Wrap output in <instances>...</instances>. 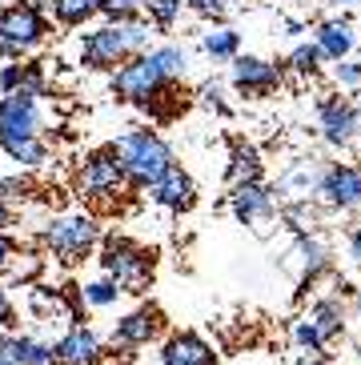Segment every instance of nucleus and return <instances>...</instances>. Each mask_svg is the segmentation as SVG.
Masks as SVG:
<instances>
[{
  "label": "nucleus",
  "mask_w": 361,
  "mask_h": 365,
  "mask_svg": "<svg viewBox=\"0 0 361 365\" xmlns=\"http://www.w3.org/2000/svg\"><path fill=\"white\" fill-rule=\"evenodd\" d=\"M0 325L12 329V301H9V289H4V285H0Z\"/></svg>",
  "instance_id": "4c0bfd02"
},
{
  "label": "nucleus",
  "mask_w": 361,
  "mask_h": 365,
  "mask_svg": "<svg viewBox=\"0 0 361 365\" xmlns=\"http://www.w3.org/2000/svg\"><path fill=\"white\" fill-rule=\"evenodd\" d=\"M357 41H361V29L350 16H325V21H317V29H313V44H317L321 56L333 61V65H337V61H350Z\"/></svg>",
  "instance_id": "a211bd4d"
},
{
  "label": "nucleus",
  "mask_w": 361,
  "mask_h": 365,
  "mask_svg": "<svg viewBox=\"0 0 361 365\" xmlns=\"http://www.w3.org/2000/svg\"><path fill=\"white\" fill-rule=\"evenodd\" d=\"M76 181H81V193L88 197V201H105L113 205L121 197V189H125V169H121V157L113 145H105V149H93L81 161V173H76Z\"/></svg>",
  "instance_id": "0eeeda50"
},
{
  "label": "nucleus",
  "mask_w": 361,
  "mask_h": 365,
  "mask_svg": "<svg viewBox=\"0 0 361 365\" xmlns=\"http://www.w3.org/2000/svg\"><path fill=\"white\" fill-rule=\"evenodd\" d=\"M321 177H325V161L298 157V161H289L285 169L277 173V185H269V189H273L277 201H285V205H309L321 189Z\"/></svg>",
  "instance_id": "ddd939ff"
},
{
  "label": "nucleus",
  "mask_w": 361,
  "mask_h": 365,
  "mask_svg": "<svg viewBox=\"0 0 361 365\" xmlns=\"http://www.w3.org/2000/svg\"><path fill=\"white\" fill-rule=\"evenodd\" d=\"M0 153L16 161L21 169H41L49 161V140L44 137H24V140H9V145H0Z\"/></svg>",
  "instance_id": "393cba45"
},
{
  "label": "nucleus",
  "mask_w": 361,
  "mask_h": 365,
  "mask_svg": "<svg viewBox=\"0 0 361 365\" xmlns=\"http://www.w3.org/2000/svg\"><path fill=\"white\" fill-rule=\"evenodd\" d=\"M101 16H105V21H128V16H145V0H101Z\"/></svg>",
  "instance_id": "7c9ffc66"
},
{
  "label": "nucleus",
  "mask_w": 361,
  "mask_h": 365,
  "mask_svg": "<svg viewBox=\"0 0 361 365\" xmlns=\"http://www.w3.org/2000/svg\"><path fill=\"white\" fill-rule=\"evenodd\" d=\"M201 56L205 61H213V65H233L237 56H241V33L237 29H229V24H217V29H209V33H201Z\"/></svg>",
  "instance_id": "4be33fe9"
},
{
  "label": "nucleus",
  "mask_w": 361,
  "mask_h": 365,
  "mask_svg": "<svg viewBox=\"0 0 361 365\" xmlns=\"http://www.w3.org/2000/svg\"><path fill=\"white\" fill-rule=\"evenodd\" d=\"M197 97H201L205 108L221 113V117H229V113H233V108H229V101H225V85H221V81H209V85H201V93H197Z\"/></svg>",
  "instance_id": "2f4dec72"
},
{
  "label": "nucleus",
  "mask_w": 361,
  "mask_h": 365,
  "mask_svg": "<svg viewBox=\"0 0 361 365\" xmlns=\"http://www.w3.org/2000/svg\"><path fill=\"white\" fill-rule=\"evenodd\" d=\"M121 297H125V289H121L113 277H93V281H85V285H81V301H85V305H93V309H113Z\"/></svg>",
  "instance_id": "bb28decb"
},
{
  "label": "nucleus",
  "mask_w": 361,
  "mask_h": 365,
  "mask_svg": "<svg viewBox=\"0 0 361 365\" xmlns=\"http://www.w3.org/2000/svg\"><path fill=\"white\" fill-rule=\"evenodd\" d=\"M261 177H265V161H261L257 145L233 140V145H229V161H225V181L229 185H249V181H261Z\"/></svg>",
  "instance_id": "412c9836"
},
{
  "label": "nucleus",
  "mask_w": 361,
  "mask_h": 365,
  "mask_svg": "<svg viewBox=\"0 0 361 365\" xmlns=\"http://www.w3.org/2000/svg\"><path fill=\"white\" fill-rule=\"evenodd\" d=\"M101 241V225L93 213H61L41 225V245L61 261H85Z\"/></svg>",
  "instance_id": "423d86ee"
},
{
  "label": "nucleus",
  "mask_w": 361,
  "mask_h": 365,
  "mask_svg": "<svg viewBox=\"0 0 361 365\" xmlns=\"http://www.w3.org/2000/svg\"><path fill=\"white\" fill-rule=\"evenodd\" d=\"M149 193L153 205H161V209H169V213H189L193 201H197V185H193V177L180 165H173V169H165L157 177V181L145 189Z\"/></svg>",
  "instance_id": "dca6fc26"
},
{
  "label": "nucleus",
  "mask_w": 361,
  "mask_h": 365,
  "mask_svg": "<svg viewBox=\"0 0 361 365\" xmlns=\"http://www.w3.org/2000/svg\"><path fill=\"white\" fill-rule=\"evenodd\" d=\"M350 261L361 269V221L353 225V233H350Z\"/></svg>",
  "instance_id": "58836bf2"
},
{
  "label": "nucleus",
  "mask_w": 361,
  "mask_h": 365,
  "mask_svg": "<svg viewBox=\"0 0 361 365\" xmlns=\"http://www.w3.org/2000/svg\"><path fill=\"white\" fill-rule=\"evenodd\" d=\"M305 317L317 325V333L325 337V341H337L341 333H345V322H350V313H345V301L341 297H317L313 305H309Z\"/></svg>",
  "instance_id": "5701e85b"
},
{
  "label": "nucleus",
  "mask_w": 361,
  "mask_h": 365,
  "mask_svg": "<svg viewBox=\"0 0 361 365\" xmlns=\"http://www.w3.org/2000/svg\"><path fill=\"white\" fill-rule=\"evenodd\" d=\"M157 365H217V349H213V341H205L201 333L180 329L161 341Z\"/></svg>",
  "instance_id": "f3484780"
},
{
  "label": "nucleus",
  "mask_w": 361,
  "mask_h": 365,
  "mask_svg": "<svg viewBox=\"0 0 361 365\" xmlns=\"http://www.w3.org/2000/svg\"><path fill=\"white\" fill-rule=\"evenodd\" d=\"M357 145H361V105H357Z\"/></svg>",
  "instance_id": "a18cd8bd"
},
{
  "label": "nucleus",
  "mask_w": 361,
  "mask_h": 365,
  "mask_svg": "<svg viewBox=\"0 0 361 365\" xmlns=\"http://www.w3.org/2000/svg\"><path fill=\"white\" fill-rule=\"evenodd\" d=\"M325 4H333V9H357L361 0H325Z\"/></svg>",
  "instance_id": "37998d69"
},
{
  "label": "nucleus",
  "mask_w": 361,
  "mask_h": 365,
  "mask_svg": "<svg viewBox=\"0 0 361 365\" xmlns=\"http://www.w3.org/2000/svg\"><path fill=\"white\" fill-rule=\"evenodd\" d=\"M298 365H333V361H330V357H325V354H305V357H301Z\"/></svg>",
  "instance_id": "ea45409f"
},
{
  "label": "nucleus",
  "mask_w": 361,
  "mask_h": 365,
  "mask_svg": "<svg viewBox=\"0 0 361 365\" xmlns=\"http://www.w3.org/2000/svg\"><path fill=\"white\" fill-rule=\"evenodd\" d=\"M317 129L330 149L357 145V105L337 97V93H321L317 97Z\"/></svg>",
  "instance_id": "9b49d317"
},
{
  "label": "nucleus",
  "mask_w": 361,
  "mask_h": 365,
  "mask_svg": "<svg viewBox=\"0 0 361 365\" xmlns=\"http://www.w3.org/2000/svg\"><path fill=\"white\" fill-rule=\"evenodd\" d=\"M24 93H32V97H49V68H44V61H24V81H21Z\"/></svg>",
  "instance_id": "c756f323"
},
{
  "label": "nucleus",
  "mask_w": 361,
  "mask_h": 365,
  "mask_svg": "<svg viewBox=\"0 0 361 365\" xmlns=\"http://www.w3.org/2000/svg\"><path fill=\"white\" fill-rule=\"evenodd\" d=\"M21 81H24V61H4L0 65V97L4 93H16Z\"/></svg>",
  "instance_id": "72a5a7b5"
},
{
  "label": "nucleus",
  "mask_w": 361,
  "mask_h": 365,
  "mask_svg": "<svg viewBox=\"0 0 361 365\" xmlns=\"http://www.w3.org/2000/svg\"><path fill=\"white\" fill-rule=\"evenodd\" d=\"M353 309H357V317H361V289L353 293Z\"/></svg>",
  "instance_id": "c03bdc74"
},
{
  "label": "nucleus",
  "mask_w": 361,
  "mask_h": 365,
  "mask_svg": "<svg viewBox=\"0 0 361 365\" xmlns=\"http://www.w3.org/2000/svg\"><path fill=\"white\" fill-rule=\"evenodd\" d=\"M317 197L330 213H357L361 209V165H353V161L325 165Z\"/></svg>",
  "instance_id": "f8f14e48"
},
{
  "label": "nucleus",
  "mask_w": 361,
  "mask_h": 365,
  "mask_svg": "<svg viewBox=\"0 0 361 365\" xmlns=\"http://www.w3.org/2000/svg\"><path fill=\"white\" fill-rule=\"evenodd\" d=\"M12 257H16V241H12L9 229H4V233H0V273L12 265Z\"/></svg>",
  "instance_id": "e433bc0d"
},
{
  "label": "nucleus",
  "mask_w": 361,
  "mask_h": 365,
  "mask_svg": "<svg viewBox=\"0 0 361 365\" xmlns=\"http://www.w3.org/2000/svg\"><path fill=\"white\" fill-rule=\"evenodd\" d=\"M0 361L9 365H56L53 345L32 337V333H16V329H4L0 333Z\"/></svg>",
  "instance_id": "aec40b11"
},
{
  "label": "nucleus",
  "mask_w": 361,
  "mask_h": 365,
  "mask_svg": "<svg viewBox=\"0 0 361 365\" xmlns=\"http://www.w3.org/2000/svg\"><path fill=\"white\" fill-rule=\"evenodd\" d=\"M185 12L205 16V21H221L225 12H229V0H185Z\"/></svg>",
  "instance_id": "473e14b6"
},
{
  "label": "nucleus",
  "mask_w": 361,
  "mask_h": 365,
  "mask_svg": "<svg viewBox=\"0 0 361 365\" xmlns=\"http://www.w3.org/2000/svg\"><path fill=\"white\" fill-rule=\"evenodd\" d=\"M44 125H49V113H44L41 97H32L24 88L0 97V145L24 137H44Z\"/></svg>",
  "instance_id": "6e6552de"
},
{
  "label": "nucleus",
  "mask_w": 361,
  "mask_h": 365,
  "mask_svg": "<svg viewBox=\"0 0 361 365\" xmlns=\"http://www.w3.org/2000/svg\"><path fill=\"white\" fill-rule=\"evenodd\" d=\"M49 16L61 29H85L101 16V0H49Z\"/></svg>",
  "instance_id": "b1692460"
},
{
  "label": "nucleus",
  "mask_w": 361,
  "mask_h": 365,
  "mask_svg": "<svg viewBox=\"0 0 361 365\" xmlns=\"http://www.w3.org/2000/svg\"><path fill=\"white\" fill-rule=\"evenodd\" d=\"M281 24H285V36H298V33H305V24H301V21H281Z\"/></svg>",
  "instance_id": "79ce46f5"
},
{
  "label": "nucleus",
  "mask_w": 361,
  "mask_h": 365,
  "mask_svg": "<svg viewBox=\"0 0 361 365\" xmlns=\"http://www.w3.org/2000/svg\"><path fill=\"white\" fill-rule=\"evenodd\" d=\"M285 265L293 269L298 285L305 289V285H313L321 273H330V245H325L321 237H313V233H298V241H293V249H289Z\"/></svg>",
  "instance_id": "2eb2a0df"
},
{
  "label": "nucleus",
  "mask_w": 361,
  "mask_h": 365,
  "mask_svg": "<svg viewBox=\"0 0 361 365\" xmlns=\"http://www.w3.org/2000/svg\"><path fill=\"white\" fill-rule=\"evenodd\" d=\"M333 81H337L341 88H361V61H337V68H333Z\"/></svg>",
  "instance_id": "f704fd0d"
},
{
  "label": "nucleus",
  "mask_w": 361,
  "mask_h": 365,
  "mask_svg": "<svg viewBox=\"0 0 361 365\" xmlns=\"http://www.w3.org/2000/svg\"><path fill=\"white\" fill-rule=\"evenodd\" d=\"M285 65V73H293V76H317L321 73V65H325V56H321V48L313 41H301V44H293V53L281 61Z\"/></svg>",
  "instance_id": "a878e982"
},
{
  "label": "nucleus",
  "mask_w": 361,
  "mask_h": 365,
  "mask_svg": "<svg viewBox=\"0 0 361 365\" xmlns=\"http://www.w3.org/2000/svg\"><path fill=\"white\" fill-rule=\"evenodd\" d=\"M24 193H29V177H4V181H0V201L4 205L24 197Z\"/></svg>",
  "instance_id": "c9c22d12"
},
{
  "label": "nucleus",
  "mask_w": 361,
  "mask_h": 365,
  "mask_svg": "<svg viewBox=\"0 0 361 365\" xmlns=\"http://www.w3.org/2000/svg\"><path fill=\"white\" fill-rule=\"evenodd\" d=\"M145 16L157 33H173L185 16V0H145Z\"/></svg>",
  "instance_id": "cd10ccee"
},
{
  "label": "nucleus",
  "mask_w": 361,
  "mask_h": 365,
  "mask_svg": "<svg viewBox=\"0 0 361 365\" xmlns=\"http://www.w3.org/2000/svg\"><path fill=\"white\" fill-rule=\"evenodd\" d=\"M53 33L49 0H9L0 4V65L24 61L41 48Z\"/></svg>",
  "instance_id": "7ed1b4c3"
},
{
  "label": "nucleus",
  "mask_w": 361,
  "mask_h": 365,
  "mask_svg": "<svg viewBox=\"0 0 361 365\" xmlns=\"http://www.w3.org/2000/svg\"><path fill=\"white\" fill-rule=\"evenodd\" d=\"M161 329H165V317H161L157 305H141V309L125 313L113 333H108V341L117 345V349H145L149 341H157Z\"/></svg>",
  "instance_id": "4468645a"
},
{
  "label": "nucleus",
  "mask_w": 361,
  "mask_h": 365,
  "mask_svg": "<svg viewBox=\"0 0 361 365\" xmlns=\"http://www.w3.org/2000/svg\"><path fill=\"white\" fill-rule=\"evenodd\" d=\"M96 261L105 269V277H113L125 293L145 289L153 281V273H157V253L145 249L141 241H133V237H108Z\"/></svg>",
  "instance_id": "39448f33"
},
{
  "label": "nucleus",
  "mask_w": 361,
  "mask_h": 365,
  "mask_svg": "<svg viewBox=\"0 0 361 365\" xmlns=\"http://www.w3.org/2000/svg\"><path fill=\"white\" fill-rule=\"evenodd\" d=\"M293 345H298L301 354H325V337H321L317 333V325L309 322V317H298V322H293Z\"/></svg>",
  "instance_id": "c85d7f7f"
},
{
  "label": "nucleus",
  "mask_w": 361,
  "mask_h": 365,
  "mask_svg": "<svg viewBox=\"0 0 361 365\" xmlns=\"http://www.w3.org/2000/svg\"><path fill=\"white\" fill-rule=\"evenodd\" d=\"M0 365H9V361H0Z\"/></svg>",
  "instance_id": "49530a36"
},
{
  "label": "nucleus",
  "mask_w": 361,
  "mask_h": 365,
  "mask_svg": "<svg viewBox=\"0 0 361 365\" xmlns=\"http://www.w3.org/2000/svg\"><path fill=\"white\" fill-rule=\"evenodd\" d=\"M229 213L241 221V225L257 229V233H269L277 217H281V201L273 197L265 181H249V185H233L229 193Z\"/></svg>",
  "instance_id": "9d476101"
},
{
  "label": "nucleus",
  "mask_w": 361,
  "mask_h": 365,
  "mask_svg": "<svg viewBox=\"0 0 361 365\" xmlns=\"http://www.w3.org/2000/svg\"><path fill=\"white\" fill-rule=\"evenodd\" d=\"M157 29L149 24V16H128V21H105L93 33H85L81 41V65L93 73H113L125 61L149 53Z\"/></svg>",
  "instance_id": "f03ea898"
},
{
  "label": "nucleus",
  "mask_w": 361,
  "mask_h": 365,
  "mask_svg": "<svg viewBox=\"0 0 361 365\" xmlns=\"http://www.w3.org/2000/svg\"><path fill=\"white\" fill-rule=\"evenodd\" d=\"M189 73V48L185 44H153L149 53L125 61L121 68H113V93L128 105H149L161 93H169L185 81Z\"/></svg>",
  "instance_id": "f257e3e1"
},
{
  "label": "nucleus",
  "mask_w": 361,
  "mask_h": 365,
  "mask_svg": "<svg viewBox=\"0 0 361 365\" xmlns=\"http://www.w3.org/2000/svg\"><path fill=\"white\" fill-rule=\"evenodd\" d=\"M113 149L121 157V169H125V181L133 189H149L165 169H173V149L169 140L161 137L157 129H128L113 140Z\"/></svg>",
  "instance_id": "20e7f679"
},
{
  "label": "nucleus",
  "mask_w": 361,
  "mask_h": 365,
  "mask_svg": "<svg viewBox=\"0 0 361 365\" xmlns=\"http://www.w3.org/2000/svg\"><path fill=\"white\" fill-rule=\"evenodd\" d=\"M53 354H56V365H101L105 345L88 325H68L64 337L53 345Z\"/></svg>",
  "instance_id": "6ab92c4d"
},
{
  "label": "nucleus",
  "mask_w": 361,
  "mask_h": 365,
  "mask_svg": "<svg viewBox=\"0 0 361 365\" xmlns=\"http://www.w3.org/2000/svg\"><path fill=\"white\" fill-rule=\"evenodd\" d=\"M229 85H233L237 97H249V101L273 97L277 88L285 85V65L281 61H269V56L241 53L229 65Z\"/></svg>",
  "instance_id": "1a4fd4ad"
},
{
  "label": "nucleus",
  "mask_w": 361,
  "mask_h": 365,
  "mask_svg": "<svg viewBox=\"0 0 361 365\" xmlns=\"http://www.w3.org/2000/svg\"><path fill=\"white\" fill-rule=\"evenodd\" d=\"M9 225H12V209H9L4 201H0V233H4Z\"/></svg>",
  "instance_id": "a19ab883"
}]
</instances>
